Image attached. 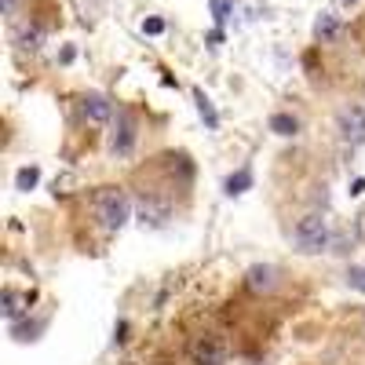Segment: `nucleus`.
I'll return each mask as SVG.
<instances>
[{"instance_id": "nucleus-16", "label": "nucleus", "mask_w": 365, "mask_h": 365, "mask_svg": "<svg viewBox=\"0 0 365 365\" xmlns=\"http://www.w3.org/2000/svg\"><path fill=\"white\" fill-rule=\"evenodd\" d=\"M230 4H234V0H212V15H216V22H227Z\"/></svg>"}, {"instance_id": "nucleus-10", "label": "nucleus", "mask_w": 365, "mask_h": 365, "mask_svg": "<svg viewBox=\"0 0 365 365\" xmlns=\"http://www.w3.org/2000/svg\"><path fill=\"white\" fill-rule=\"evenodd\" d=\"M245 285H249V292H256V296L270 292V289H274V267H252L249 278H245Z\"/></svg>"}, {"instance_id": "nucleus-3", "label": "nucleus", "mask_w": 365, "mask_h": 365, "mask_svg": "<svg viewBox=\"0 0 365 365\" xmlns=\"http://www.w3.org/2000/svg\"><path fill=\"white\" fill-rule=\"evenodd\" d=\"M223 358H227V344L220 336H194V344H190L194 365H220Z\"/></svg>"}, {"instance_id": "nucleus-12", "label": "nucleus", "mask_w": 365, "mask_h": 365, "mask_svg": "<svg viewBox=\"0 0 365 365\" xmlns=\"http://www.w3.org/2000/svg\"><path fill=\"white\" fill-rule=\"evenodd\" d=\"M249 187H252V172H249V168H237V172H234V175L227 179V194H230V197L245 194Z\"/></svg>"}, {"instance_id": "nucleus-7", "label": "nucleus", "mask_w": 365, "mask_h": 365, "mask_svg": "<svg viewBox=\"0 0 365 365\" xmlns=\"http://www.w3.org/2000/svg\"><path fill=\"white\" fill-rule=\"evenodd\" d=\"M81 113H84V120H91V125H106V120L113 117V106H110L106 96H84Z\"/></svg>"}, {"instance_id": "nucleus-9", "label": "nucleus", "mask_w": 365, "mask_h": 365, "mask_svg": "<svg viewBox=\"0 0 365 365\" xmlns=\"http://www.w3.org/2000/svg\"><path fill=\"white\" fill-rule=\"evenodd\" d=\"M15 44H19V51H29V55H37L41 51V44H44V29L41 26H19V34H15Z\"/></svg>"}, {"instance_id": "nucleus-22", "label": "nucleus", "mask_w": 365, "mask_h": 365, "mask_svg": "<svg viewBox=\"0 0 365 365\" xmlns=\"http://www.w3.org/2000/svg\"><path fill=\"white\" fill-rule=\"evenodd\" d=\"M340 4H358V0H340Z\"/></svg>"}, {"instance_id": "nucleus-18", "label": "nucleus", "mask_w": 365, "mask_h": 365, "mask_svg": "<svg viewBox=\"0 0 365 365\" xmlns=\"http://www.w3.org/2000/svg\"><path fill=\"white\" fill-rule=\"evenodd\" d=\"M73 182H77L73 175H63V179H55V182H51V190H55V194H70Z\"/></svg>"}, {"instance_id": "nucleus-11", "label": "nucleus", "mask_w": 365, "mask_h": 365, "mask_svg": "<svg viewBox=\"0 0 365 365\" xmlns=\"http://www.w3.org/2000/svg\"><path fill=\"white\" fill-rule=\"evenodd\" d=\"M314 37L322 41V44H332L340 37V22H336V15L332 11H322L318 15V22H314Z\"/></svg>"}, {"instance_id": "nucleus-19", "label": "nucleus", "mask_w": 365, "mask_h": 365, "mask_svg": "<svg viewBox=\"0 0 365 365\" xmlns=\"http://www.w3.org/2000/svg\"><path fill=\"white\" fill-rule=\"evenodd\" d=\"M161 29H165L161 19H146V22H143V34H161Z\"/></svg>"}, {"instance_id": "nucleus-20", "label": "nucleus", "mask_w": 365, "mask_h": 365, "mask_svg": "<svg viewBox=\"0 0 365 365\" xmlns=\"http://www.w3.org/2000/svg\"><path fill=\"white\" fill-rule=\"evenodd\" d=\"M354 230H358V237H365V208L354 216Z\"/></svg>"}, {"instance_id": "nucleus-17", "label": "nucleus", "mask_w": 365, "mask_h": 365, "mask_svg": "<svg viewBox=\"0 0 365 365\" xmlns=\"http://www.w3.org/2000/svg\"><path fill=\"white\" fill-rule=\"evenodd\" d=\"M347 282H351V289H361V292H365V267H354V270L347 274Z\"/></svg>"}, {"instance_id": "nucleus-4", "label": "nucleus", "mask_w": 365, "mask_h": 365, "mask_svg": "<svg viewBox=\"0 0 365 365\" xmlns=\"http://www.w3.org/2000/svg\"><path fill=\"white\" fill-rule=\"evenodd\" d=\"M168 220H172L168 201H161V197H154V194L143 190V197H139V223H143V227H165Z\"/></svg>"}, {"instance_id": "nucleus-6", "label": "nucleus", "mask_w": 365, "mask_h": 365, "mask_svg": "<svg viewBox=\"0 0 365 365\" xmlns=\"http://www.w3.org/2000/svg\"><path fill=\"white\" fill-rule=\"evenodd\" d=\"M132 143H135V120H132V113H117V128L110 135V150L125 158L132 150Z\"/></svg>"}, {"instance_id": "nucleus-21", "label": "nucleus", "mask_w": 365, "mask_h": 365, "mask_svg": "<svg viewBox=\"0 0 365 365\" xmlns=\"http://www.w3.org/2000/svg\"><path fill=\"white\" fill-rule=\"evenodd\" d=\"M15 4H19V0H4V11H8V15H15Z\"/></svg>"}, {"instance_id": "nucleus-8", "label": "nucleus", "mask_w": 365, "mask_h": 365, "mask_svg": "<svg viewBox=\"0 0 365 365\" xmlns=\"http://www.w3.org/2000/svg\"><path fill=\"white\" fill-rule=\"evenodd\" d=\"M26 311H29V296L15 292V289H4V296H0V314H4L8 322H19Z\"/></svg>"}, {"instance_id": "nucleus-13", "label": "nucleus", "mask_w": 365, "mask_h": 365, "mask_svg": "<svg viewBox=\"0 0 365 365\" xmlns=\"http://www.w3.org/2000/svg\"><path fill=\"white\" fill-rule=\"evenodd\" d=\"M270 132H278V135H296L299 132V120L292 113H274L270 117Z\"/></svg>"}, {"instance_id": "nucleus-2", "label": "nucleus", "mask_w": 365, "mask_h": 365, "mask_svg": "<svg viewBox=\"0 0 365 365\" xmlns=\"http://www.w3.org/2000/svg\"><path fill=\"white\" fill-rule=\"evenodd\" d=\"M292 245L299 252H322L329 245V220L322 212H307V216L292 227Z\"/></svg>"}, {"instance_id": "nucleus-5", "label": "nucleus", "mask_w": 365, "mask_h": 365, "mask_svg": "<svg viewBox=\"0 0 365 365\" xmlns=\"http://www.w3.org/2000/svg\"><path fill=\"white\" fill-rule=\"evenodd\" d=\"M336 125H340V135L347 143H365V106H344L340 117H336Z\"/></svg>"}, {"instance_id": "nucleus-1", "label": "nucleus", "mask_w": 365, "mask_h": 365, "mask_svg": "<svg viewBox=\"0 0 365 365\" xmlns=\"http://www.w3.org/2000/svg\"><path fill=\"white\" fill-rule=\"evenodd\" d=\"M91 208H96V220L106 227V230H120L128 223L132 216V201L128 194L120 190V187H103L96 190V197H91Z\"/></svg>"}, {"instance_id": "nucleus-15", "label": "nucleus", "mask_w": 365, "mask_h": 365, "mask_svg": "<svg viewBox=\"0 0 365 365\" xmlns=\"http://www.w3.org/2000/svg\"><path fill=\"white\" fill-rule=\"evenodd\" d=\"M194 99H197V110H201V117L208 120V128H216V125H220V117H216V110H212V103L201 96V91H194Z\"/></svg>"}, {"instance_id": "nucleus-14", "label": "nucleus", "mask_w": 365, "mask_h": 365, "mask_svg": "<svg viewBox=\"0 0 365 365\" xmlns=\"http://www.w3.org/2000/svg\"><path fill=\"white\" fill-rule=\"evenodd\" d=\"M37 179H41L37 168H22V172L15 175V187H19V190H34V187H37Z\"/></svg>"}]
</instances>
